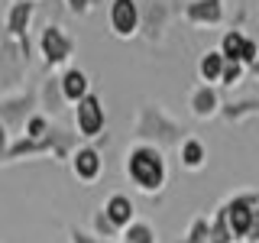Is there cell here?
Returning a JSON list of instances; mask_svg holds the SVG:
<instances>
[{
    "label": "cell",
    "mask_w": 259,
    "mask_h": 243,
    "mask_svg": "<svg viewBox=\"0 0 259 243\" xmlns=\"http://www.w3.org/2000/svg\"><path fill=\"white\" fill-rule=\"evenodd\" d=\"M249 113H259V101H243V104H224L221 107V117L227 124H237V120L249 117Z\"/></svg>",
    "instance_id": "cell-20"
},
{
    "label": "cell",
    "mask_w": 259,
    "mask_h": 243,
    "mask_svg": "<svg viewBox=\"0 0 259 243\" xmlns=\"http://www.w3.org/2000/svg\"><path fill=\"white\" fill-rule=\"evenodd\" d=\"M78 146H84V140H81L78 133H68V130H62V127H49V133L39 136V140H29V136L13 140L10 149H7V156L0 159V166H4V162L29 159V156H55L59 162H65V159L71 162V152H75Z\"/></svg>",
    "instance_id": "cell-1"
},
{
    "label": "cell",
    "mask_w": 259,
    "mask_h": 243,
    "mask_svg": "<svg viewBox=\"0 0 259 243\" xmlns=\"http://www.w3.org/2000/svg\"><path fill=\"white\" fill-rule=\"evenodd\" d=\"M32 13H36V4L32 0H16V4L7 10V20H4V26H7V36L16 39V49L23 52V59L29 62V55H32V49H29V23H32Z\"/></svg>",
    "instance_id": "cell-6"
},
{
    "label": "cell",
    "mask_w": 259,
    "mask_h": 243,
    "mask_svg": "<svg viewBox=\"0 0 259 243\" xmlns=\"http://www.w3.org/2000/svg\"><path fill=\"white\" fill-rule=\"evenodd\" d=\"M13 55H23V52L13 49L10 43H7V49H0V85H7V88H13L20 81L23 68H26V65H13Z\"/></svg>",
    "instance_id": "cell-16"
},
{
    "label": "cell",
    "mask_w": 259,
    "mask_h": 243,
    "mask_svg": "<svg viewBox=\"0 0 259 243\" xmlns=\"http://www.w3.org/2000/svg\"><path fill=\"white\" fill-rule=\"evenodd\" d=\"M243 243H249V240H243Z\"/></svg>",
    "instance_id": "cell-31"
},
{
    "label": "cell",
    "mask_w": 259,
    "mask_h": 243,
    "mask_svg": "<svg viewBox=\"0 0 259 243\" xmlns=\"http://www.w3.org/2000/svg\"><path fill=\"white\" fill-rule=\"evenodd\" d=\"M133 133H136V140H143L146 146H156V143H162V146L185 143V136H188V133H185V127L175 124L172 117H165L156 104H146V107H143Z\"/></svg>",
    "instance_id": "cell-3"
},
{
    "label": "cell",
    "mask_w": 259,
    "mask_h": 243,
    "mask_svg": "<svg viewBox=\"0 0 259 243\" xmlns=\"http://www.w3.org/2000/svg\"><path fill=\"white\" fill-rule=\"evenodd\" d=\"M243 75H246V65H240V62H227V68H224V78H221V85L233 88V85H237V81H243Z\"/></svg>",
    "instance_id": "cell-24"
},
{
    "label": "cell",
    "mask_w": 259,
    "mask_h": 243,
    "mask_svg": "<svg viewBox=\"0 0 259 243\" xmlns=\"http://www.w3.org/2000/svg\"><path fill=\"white\" fill-rule=\"evenodd\" d=\"M188 104H191V113L198 120H210L214 113H221V94H217V88L214 85H198L191 91V97H188Z\"/></svg>",
    "instance_id": "cell-13"
},
{
    "label": "cell",
    "mask_w": 259,
    "mask_h": 243,
    "mask_svg": "<svg viewBox=\"0 0 259 243\" xmlns=\"http://www.w3.org/2000/svg\"><path fill=\"white\" fill-rule=\"evenodd\" d=\"M104 217L110 221L113 230H126L130 224L136 221V208H133V201L126 198V194H110L107 201H104Z\"/></svg>",
    "instance_id": "cell-12"
},
{
    "label": "cell",
    "mask_w": 259,
    "mask_h": 243,
    "mask_svg": "<svg viewBox=\"0 0 259 243\" xmlns=\"http://www.w3.org/2000/svg\"><path fill=\"white\" fill-rule=\"evenodd\" d=\"M126 175L140 191L159 194L165 188V178H168V166H165L162 149L159 146H146V143L133 146V149L126 152Z\"/></svg>",
    "instance_id": "cell-2"
},
{
    "label": "cell",
    "mask_w": 259,
    "mask_h": 243,
    "mask_svg": "<svg viewBox=\"0 0 259 243\" xmlns=\"http://www.w3.org/2000/svg\"><path fill=\"white\" fill-rule=\"evenodd\" d=\"M49 117L46 113H36V117H29V124H26V130H23V136H29V140H39V136H46L49 133Z\"/></svg>",
    "instance_id": "cell-23"
},
{
    "label": "cell",
    "mask_w": 259,
    "mask_h": 243,
    "mask_svg": "<svg viewBox=\"0 0 259 243\" xmlns=\"http://www.w3.org/2000/svg\"><path fill=\"white\" fill-rule=\"evenodd\" d=\"M243 43H246V36H243L240 29H230V32L224 36V43H221V55H224L227 62H240Z\"/></svg>",
    "instance_id": "cell-19"
},
{
    "label": "cell",
    "mask_w": 259,
    "mask_h": 243,
    "mask_svg": "<svg viewBox=\"0 0 259 243\" xmlns=\"http://www.w3.org/2000/svg\"><path fill=\"white\" fill-rule=\"evenodd\" d=\"M39 52H42V59H46V68H59V65H65L71 59L75 43H71V36L62 26L49 23L42 29V36H39Z\"/></svg>",
    "instance_id": "cell-7"
},
{
    "label": "cell",
    "mask_w": 259,
    "mask_h": 243,
    "mask_svg": "<svg viewBox=\"0 0 259 243\" xmlns=\"http://www.w3.org/2000/svg\"><path fill=\"white\" fill-rule=\"evenodd\" d=\"M94 230H97V237H101V240H107V237H113V233H117V230L110 227V221L104 217V211H97V217H94Z\"/></svg>",
    "instance_id": "cell-27"
},
{
    "label": "cell",
    "mask_w": 259,
    "mask_h": 243,
    "mask_svg": "<svg viewBox=\"0 0 259 243\" xmlns=\"http://www.w3.org/2000/svg\"><path fill=\"white\" fill-rule=\"evenodd\" d=\"M104 124H107V113H104V104L97 94H88L84 101L75 104V130L81 140H94V136L104 133Z\"/></svg>",
    "instance_id": "cell-8"
},
{
    "label": "cell",
    "mask_w": 259,
    "mask_h": 243,
    "mask_svg": "<svg viewBox=\"0 0 259 243\" xmlns=\"http://www.w3.org/2000/svg\"><path fill=\"white\" fill-rule=\"evenodd\" d=\"M59 85H62L65 101H71V104L84 101V97L91 94V78H88L84 68H65L59 75Z\"/></svg>",
    "instance_id": "cell-14"
},
{
    "label": "cell",
    "mask_w": 259,
    "mask_h": 243,
    "mask_svg": "<svg viewBox=\"0 0 259 243\" xmlns=\"http://www.w3.org/2000/svg\"><path fill=\"white\" fill-rule=\"evenodd\" d=\"M68 233H71V243H104L97 233H88L84 227H78V224H71L68 227Z\"/></svg>",
    "instance_id": "cell-26"
},
{
    "label": "cell",
    "mask_w": 259,
    "mask_h": 243,
    "mask_svg": "<svg viewBox=\"0 0 259 243\" xmlns=\"http://www.w3.org/2000/svg\"><path fill=\"white\" fill-rule=\"evenodd\" d=\"M185 20L194 26H217L224 20V0H188Z\"/></svg>",
    "instance_id": "cell-11"
},
{
    "label": "cell",
    "mask_w": 259,
    "mask_h": 243,
    "mask_svg": "<svg viewBox=\"0 0 259 243\" xmlns=\"http://www.w3.org/2000/svg\"><path fill=\"white\" fill-rule=\"evenodd\" d=\"M65 4H68V10L75 16H88V13H91V0H65Z\"/></svg>",
    "instance_id": "cell-28"
},
{
    "label": "cell",
    "mask_w": 259,
    "mask_h": 243,
    "mask_svg": "<svg viewBox=\"0 0 259 243\" xmlns=\"http://www.w3.org/2000/svg\"><path fill=\"white\" fill-rule=\"evenodd\" d=\"M39 104L46 107V113H59V110H62L65 94H62L59 78H46V81H42V88H39Z\"/></svg>",
    "instance_id": "cell-18"
},
{
    "label": "cell",
    "mask_w": 259,
    "mask_h": 243,
    "mask_svg": "<svg viewBox=\"0 0 259 243\" xmlns=\"http://www.w3.org/2000/svg\"><path fill=\"white\" fill-rule=\"evenodd\" d=\"M71 172H75L78 182H84V185H91L101 178L104 172V159H101V149L97 146H78L75 152H71Z\"/></svg>",
    "instance_id": "cell-10"
},
{
    "label": "cell",
    "mask_w": 259,
    "mask_h": 243,
    "mask_svg": "<svg viewBox=\"0 0 259 243\" xmlns=\"http://www.w3.org/2000/svg\"><path fill=\"white\" fill-rule=\"evenodd\" d=\"M107 20H110V29L117 39H133L143 29V13H140L136 0H110Z\"/></svg>",
    "instance_id": "cell-9"
},
{
    "label": "cell",
    "mask_w": 259,
    "mask_h": 243,
    "mask_svg": "<svg viewBox=\"0 0 259 243\" xmlns=\"http://www.w3.org/2000/svg\"><path fill=\"white\" fill-rule=\"evenodd\" d=\"M224 68H227V59L221 55V49H210V52H204V59H201L198 71L201 78H204V85H214V81L224 78Z\"/></svg>",
    "instance_id": "cell-17"
},
{
    "label": "cell",
    "mask_w": 259,
    "mask_h": 243,
    "mask_svg": "<svg viewBox=\"0 0 259 243\" xmlns=\"http://www.w3.org/2000/svg\"><path fill=\"white\" fill-rule=\"evenodd\" d=\"M207 237H210V221H207V217H194L191 230L185 233L182 243H207Z\"/></svg>",
    "instance_id": "cell-22"
},
{
    "label": "cell",
    "mask_w": 259,
    "mask_h": 243,
    "mask_svg": "<svg viewBox=\"0 0 259 243\" xmlns=\"http://www.w3.org/2000/svg\"><path fill=\"white\" fill-rule=\"evenodd\" d=\"M224 214H227V227H230V237L243 243L249 237V227H253V214L259 208V191H243L233 194L230 201H224Z\"/></svg>",
    "instance_id": "cell-5"
},
{
    "label": "cell",
    "mask_w": 259,
    "mask_h": 243,
    "mask_svg": "<svg viewBox=\"0 0 259 243\" xmlns=\"http://www.w3.org/2000/svg\"><path fill=\"white\" fill-rule=\"evenodd\" d=\"M249 243H259V208H256V214H253V227H249Z\"/></svg>",
    "instance_id": "cell-29"
},
{
    "label": "cell",
    "mask_w": 259,
    "mask_h": 243,
    "mask_svg": "<svg viewBox=\"0 0 259 243\" xmlns=\"http://www.w3.org/2000/svg\"><path fill=\"white\" fill-rule=\"evenodd\" d=\"M253 71H259V59H256V65H253Z\"/></svg>",
    "instance_id": "cell-30"
},
{
    "label": "cell",
    "mask_w": 259,
    "mask_h": 243,
    "mask_svg": "<svg viewBox=\"0 0 259 243\" xmlns=\"http://www.w3.org/2000/svg\"><path fill=\"white\" fill-rule=\"evenodd\" d=\"M178 159H182V166L188 169V172H198V169H204V159H207L204 143L194 140V136H188V140L178 146Z\"/></svg>",
    "instance_id": "cell-15"
},
{
    "label": "cell",
    "mask_w": 259,
    "mask_h": 243,
    "mask_svg": "<svg viewBox=\"0 0 259 243\" xmlns=\"http://www.w3.org/2000/svg\"><path fill=\"white\" fill-rule=\"evenodd\" d=\"M36 104H39L36 88H26V91H20V94H7L4 101H0V124L10 130L13 140H20L26 124H29V117H36Z\"/></svg>",
    "instance_id": "cell-4"
},
{
    "label": "cell",
    "mask_w": 259,
    "mask_h": 243,
    "mask_svg": "<svg viewBox=\"0 0 259 243\" xmlns=\"http://www.w3.org/2000/svg\"><path fill=\"white\" fill-rule=\"evenodd\" d=\"M123 243H156V230L146 221H133L123 230Z\"/></svg>",
    "instance_id": "cell-21"
},
{
    "label": "cell",
    "mask_w": 259,
    "mask_h": 243,
    "mask_svg": "<svg viewBox=\"0 0 259 243\" xmlns=\"http://www.w3.org/2000/svg\"><path fill=\"white\" fill-rule=\"evenodd\" d=\"M256 59H259V46L246 36V43H243V52H240V65H249V68H253Z\"/></svg>",
    "instance_id": "cell-25"
}]
</instances>
